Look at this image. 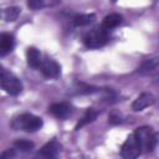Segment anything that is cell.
<instances>
[{
  "mask_svg": "<svg viewBox=\"0 0 159 159\" xmlns=\"http://www.w3.org/2000/svg\"><path fill=\"white\" fill-rule=\"evenodd\" d=\"M142 153L153 152L159 144V132H155L152 127L143 125L134 130L133 133Z\"/></svg>",
  "mask_w": 159,
  "mask_h": 159,
  "instance_id": "obj_1",
  "label": "cell"
},
{
  "mask_svg": "<svg viewBox=\"0 0 159 159\" xmlns=\"http://www.w3.org/2000/svg\"><path fill=\"white\" fill-rule=\"evenodd\" d=\"M43 125L42 118L31 114V113H22L16 116L11 120V127L15 130H24L27 133H34L41 129Z\"/></svg>",
  "mask_w": 159,
  "mask_h": 159,
  "instance_id": "obj_2",
  "label": "cell"
},
{
  "mask_svg": "<svg viewBox=\"0 0 159 159\" xmlns=\"http://www.w3.org/2000/svg\"><path fill=\"white\" fill-rule=\"evenodd\" d=\"M109 40V31L98 26L96 29L89 30L82 37V42L87 48H99L104 46Z\"/></svg>",
  "mask_w": 159,
  "mask_h": 159,
  "instance_id": "obj_3",
  "label": "cell"
},
{
  "mask_svg": "<svg viewBox=\"0 0 159 159\" xmlns=\"http://www.w3.org/2000/svg\"><path fill=\"white\" fill-rule=\"evenodd\" d=\"M1 87L6 93L11 96H17L24 89V86L19 80V77H16L12 72L5 68L1 70Z\"/></svg>",
  "mask_w": 159,
  "mask_h": 159,
  "instance_id": "obj_4",
  "label": "cell"
},
{
  "mask_svg": "<svg viewBox=\"0 0 159 159\" xmlns=\"http://www.w3.org/2000/svg\"><path fill=\"white\" fill-rule=\"evenodd\" d=\"M39 71H41V73L47 78H58L61 75L60 65L55 60H52L47 56H45L42 58V62L39 67Z\"/></svg>",
  "mask_w": 159,
  "mask_h": 159,
  "instance_id": "obj_5",
  "label": "cell"
},
{
  "mask_svg": "<svg viewBox=\"0 0 159 159\" xmlns=\"http://www.w3.org/2000/svg\"><path fill=\"white\" fill-rule=\"evenodd\" d=\"M120 149H122L120 150V154L125 159L138 158L142 154V150H140V148H139V145H138V143H137V140H135V138H134L133 134H130L125 139V142L123 143V145H122Z\"/></svg>",
  "mask_w": 159,
  "mask_h": 159,
  "instance_id": "obj_6",
  "label": "cell"
},
{
  "mask_svg": "<svg viewBox=\"0 0 159 159\" xmlns=\"http://www.w3.org/2000/svg\"><path fill=\"white\" fill-rule=\"evenodd\" d=\"M48 112L58 119H66L72 114L73 108L71 104H68L66 102H57L48 107Z\"/></svg>",
  "mask_w": 159,
  "mask_h": 159,
  "instance_id": "obj_7",
  "label": "cell"
},
{
  "mask_svg": "<svg viewBox=\"0 0 159 159\" xmlns=\"http://www.w3.org/2000/svg\"><path fill=\"white\" fill-rule=\"evenodd\" d=\"M61 150V144L56 140V139H52L50 142H47L37 153V157H41V158H56L58 155Z\"/></svg>",
  "mask_w": 159,
  "mask_h": 159,
  "instance_id": "obj_8",
  "label": "cell"
},
{
  "mask_svg": "<svg viewBox=\"0 0 159 159\" xmlns=\"http://www.w3.org/2000/svg\"><path fill=\"white\" fill-rule=\"evenodd\" d=\"M154 102H155V99H154L153 94H152V93H148V92H144V93L139 94V96L134 99V102L132 103V109H133L134 112H140V111H143L144 108L152 106Z\"/></svg>",
  "mask_w": 159,
  "mask_h": 159,
  "instance_id": "obj_9",
  "label": "cell"
},
{
  "mask_svg": "<svg viewBox=\"0 0 159 159\" xmlns=\"http://www.w3.org/2000/svg\"><path fill=\"white\" fill-rule=\"evenodd\" d=\"M15 47V39L11 34H1L0 36V55L5 56L9 52H11Z\"/></svg>",
  "mask_w": 159,
  "mask_h": 159,
  "instance_id": "obj_10",
  "label": "cell"
},
{
  "mask_svg": "<svg viewBox=\"0 0 159 159\" xmlns=\"http://www.w3.org/2000/svg\"><path fill=\"white\" fill-rule=\"evenodd\" d=\"M42 55L40 52V50H37L36 47H29L26 51V60H27V65L32 68L39 70L41 62H42Z\"/></svg>",
  "mask_w": 159,
  "mask_h": 159,
  "instance_id": "obj_11",
  "label": "cell"
},
{
  "mask_svg": "<svg viewBox=\"0 0 159 159\" xmlns=\"http://www.w3.org/2000/svg\"><path fill=\"white\" fill-rule=\"evenodd\" d=\"M122 20H123L122 15L116 14V12H114V14H109V15H107V16L103 19L101 26H102L103 29H106L107 31H111V30L116 29L117 26H119V25L122 24Z\"/></svg>",
  "mask_w": 159,
  "mask_h": 159,
  "instance_id": "obj_12",
  "label": "cell"
},
{
  "mask_svg": "<svg viewBox=\"0 0 159 159\" xmlns=\"http://www.w3.org/2000/svg\"><path fill=\"white\" fill-rule=\"evenodd\" d=\"M157 68H159V56L148 58L144 62H142V65L138 68V73H140V75H148V73L153 72Z\"/></svg>",
  "mask_w": 159,
  "mask_h": 159,
  "instance_id": "obj_13",
  "label": "cell"
},
{
  "mask_svg": "<svg viewBox=\"0 0 159 159\" xmlns=\"http://www.w3.org/2000/svg\"><path fill=\"white\" fill-rule=\"evenodd\" d=\"M97 116H98V112L94 109V108H88L86 112H84V114H83V117L80 119V122L76 124V127H75V129L76 130H78L80 128H82V127H84L86 124H88V123H91V122H93L96 118H97Z\"/></svg>",
  "mask_w": 159,
  "mask_h": 159,
  "instance_id": "obj_14",
  "label": "cell"
},
{
  "mask_svg": "<svg viewBox=\"0 0 159 159\" xmlns=\"http://www.w3.org/2000/svg\"><path fill=\"white\" fill-rule=\"evenodd\" d=\"M96 20V16L93 14H81V15H77L75 19H73V25L75 26H88L91 24H93Z\"/></svg>",
  "mask_w": 159,
  "mask_h": 159,
  "instance_id": "obj_15",
  "label": "cell"
},
{
  "mask_svg": "<svg viewBox=\"0 0 159 159\" xmlns=\"http://www.w3.org/2000/svg\"><path fill=\"white\" fill-rule=\"evenodd\" d=\"M35 144L30 140H26V139H19L14 143V148L16 150H20V152H24V153H27V152H31L34 149Z\"/></svg>",
  "mask_w": 159,
  "mask_h": 159,
  "instance_id": "obj_16",
  "label": "cell"
},
{
  "mask_svg": "<svg viewBox=\"0 0 159 159\" xmlns=\"http://www.w3.org/2000/svg\"><path fill=\"white\" fill-rule=\"evenodd\" d=\"M19 15H20V9L16 7V6L7 7L4 11V17H5L6 21H15Z\"/></svg>",
  "mask_w": 159,
  "mask_h": 159,
  "instance_id": "obj_17",
  "label": "cell"
},
{
  "mask_svg": "<svg viewBox=\"0 0 159 159\" xmlns=\"http://www.w3.org/2000/svg\"><path fill=\"white\" fill-rule=\"evenodd\" d=\"M45 4H46V0H27V5L32 10L41 9L45 6Z\"/></svg>",
  "mask_w": 159,
  "mask_h": 159,
  "instance_id": "obj_18",
  "label": "cell"
},
{
  "mask_svg": "<svg viewBox=\"0 0 159 159\" xmlns=\"http://www.w3.org/2000/svg\"><path fill=\"white\" fill-rule=\"evenodd\" d=\"M15 148H12V149H7L6 152H4L2 154H1V158H4V159H6V158H14L15 155H16V153H15Z\"/></svg>",
  "mask_w": 159,
  "mask_h": 159,
  "instance_id": "obj_19",
  "label": "cell"
},
{
  "mask_svg": "<svg viewBox=\"0 0 159 159\" xmlns=\"http://www.w3.org/2000/svg\"><path fill=\"white\" fill-rule=\"evenodd\" d=\"M109 122L113 123V124H117V123H120V117L119 116H116L114 113L109 116Z\"/></svg>",
  "mask_w": 159,
  "mask_h": 159,
  "instance_id": "obj_20",
  "label": "cell"
},
{
  "mask_svg": "<svg viewBox=\"0 0 159 159\" xmlns=\"http://www.w3.org/2000/svg\"><path fill=\"white\" fill-rule=\"evenodd\" d=\"M153 82H154V84H155V86H159V75L154 76V78H153Z\"/></svg>",
  "mask_w": 159,
  "mask_h": 159,
  "instance_id": "obj_21",
  "label": "cell"
},
{
  "mask_svg": "<svg viewBox=\"0 0 159 159\" xmlns=\"http://www.w3.org/2000/svg\"><path fill=\"white\" fill-rule=\"evenodd\" d=\"M112 1H117V0H112Z\"/></svg>",
  "mask_w": 159,
  "mask_h": 159,
  "instance_id": "obj_22",
  "label": "cell"
}]
</instances>
